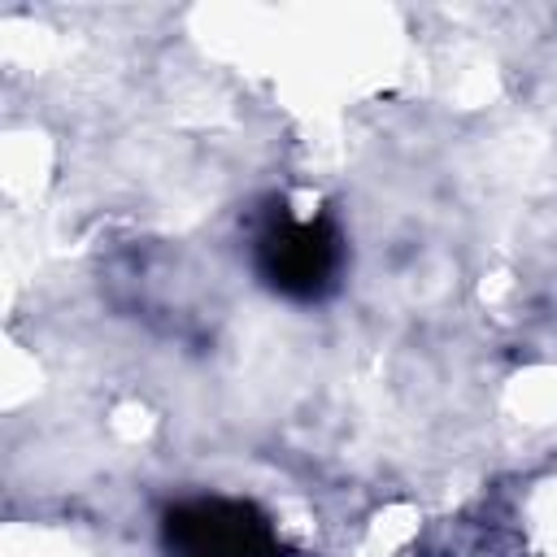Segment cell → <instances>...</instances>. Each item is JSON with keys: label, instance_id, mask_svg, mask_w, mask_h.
Listing matches in <instances>:
<instances>
[{"label": "cell", "instance_id": "obj_1", "mask_svg": "<svg viewBox=\"0 0 557 557\" xmlns=\"http://www.w3.org/2000/svg\"><path fill=\"white\" fill-rule=\"evenodd\" d=\"M248 261L265 292L313 305L326 300L348 265V244L335 213H296L283 196H270L248 222Z\"/></svg>", "mask_w": 557, "mask_h": 557}, {"label": "cell", "instance_id": "obj_2", "mask_svg": "<svg viewBox=\"0 0 557 557\" xmlns=\"http://www.w3.org/2000/svg\"><path fill=\"white\" fill-rule=\"evenodd\" d=\"M165 557H287L274 518L244 496H187L161 513Z\"/></svg>", "mask_w": 557, "mask_h": 557}]
</instances>
